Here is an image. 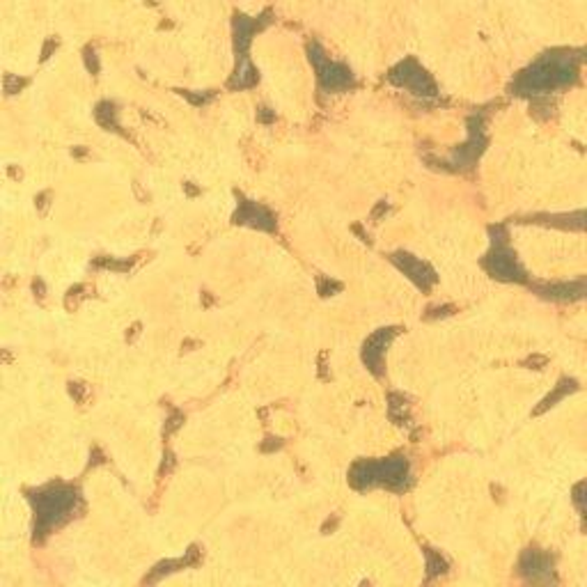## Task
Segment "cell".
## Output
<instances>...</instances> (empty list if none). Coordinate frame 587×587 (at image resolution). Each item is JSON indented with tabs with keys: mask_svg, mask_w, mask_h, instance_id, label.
Here are the masks:
<instances>
[{
	"mask_svg": "<svg viewBox=\"0 0 587 587\" xmlns=\"http://www.w3.org/2000/svg\"><path fill=\"white\" fill-rule=\"evenodd\" d=\"M313 51H314L313 60L317 62V67H319V76H322L323 87H329V90H345V87H349L351 83H354V78H351V71L346 69V67L322 58V53L317 51V46H314Z\"/></svg>",
	"mask_w": 587,
	"mask_h": 587,
	"instance_id": "cell-4",
	"label": "cell"
},
{
	"mask_svg": "<svg viewBox=\"0 0 587 587\" xmlns=\"http://www.w3.org/2000/svg\"><path fill=\"white\" fill-rule=\"evenodd\" d=\"M576 78V58L569 53L546 55L539 62H534L518 81V90L523 92H542L558 90L562 86H569Z\"/></svg>",
	"mask_w": 587,
	"mask_h": 587,
	"instance_id": "cell-1",
	"label": "cell"
},
{
	"mask_svg": "<svg viewBox=\"0 0 587 587\" xmlns=\"http://www.w3.org/2000/svg\"><path fill=\"white\" fill-rule=\"evenodd\" d=\"M491 269H493V273L501 275V278H521V271H518L517 262H514V257L510 253H496L493 257H491Z\"/></svg>",
	"mask_w": 587,
	"mask_h": 587,
	"instance_id": "cell-6",
	"label": "cell"
},
{
	"mask_svg": "<svg viewBox=\"0 0 587 587\" xmlns=\"http://www.w3.org/2000/svg\"><path fill=\"white\" fill-rule=\"evenodd\" d=\"M409 466L404 459H390V461H370L361 463L354 470V482L356 485H388L399 486L406 482Z\"/></svg>",
	"mask_w": 587,
	"mask_h": 587,
	"instance_id": "cell-2",
	"label": "cell"
},
{
	"mask_svg": "<svg viewBox=\"0 0 587 587\" xmlns=\"http://www.w3.org/2000/svg\"><path fill=\"white\" fill-rule=\"evenodd\" d=\"M393 78L397 83H402L404 87H409L411 92H415V94H431L429 78H427L425 71L418 69L413 62H406V65L399 67Z\"/></svg>",
	"mask_w": 587,
	"mask_h": 587,
	"instance_id": "cell-5",
	"label": "cell"
},
{
	"mask_svg": "<svg viewBox=\"0 0 587 587\" xmlns=\"http://www.w3.org/2000/svg\"><path fill=\"white\" fill-rule=\"evenodd\" d=\"M76 505V491L69 489H53L49 493H42L37 498V517L44 528H49L53 523H60L71 507Z\"/></svg>",
	"mask_w": 587,
	"mask_h": 587,
	"instance_id": "cell-3",
	"label": "cell"
}]
</instances>
